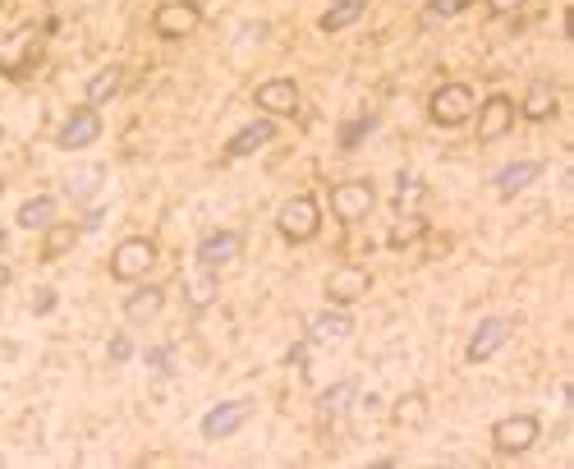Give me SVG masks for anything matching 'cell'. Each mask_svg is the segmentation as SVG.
<instances>
[{
  "label": "cell",
  "instance_id": "cell-25",
  "mask_svg": "<svg viewBox=\"0 0 574 469\" xmlns=\"http://www.w3.org/2000/svg\"><path fill=\"white\" fill-rule=\"evenodd\" d=\"M189 309H212L216 295H221V281H216L212 267H198V276H189Z\"/></svg>",
  "mask_w": 574,
  "mask_h": 469
},
{
  "label": "cell",
  "instance_id": "cell-9",
  "mask_svg": "<svg viewBox=\"0 0 574 469\" xmlns=\"http://www.w3.org/2000/svg\"><path fill=\"white\" fill-rule=\"evenodd\" d=\"M510 341V318H483L469 332V345H464V359L469 364H487L492 355H501Z\"/></svg>",
  "mask_w": 574,
  "mask_h": 469
},
{
  "label": "cell",
  "instance_id": "cell-19",
  "mask_svg": "<svg viewBox=\"0 0 574 469\" xmlns=\"http://www.w3.org/2000/svg\"><path fill=\"white\" fill-rule=\"evenodd\" d=\"M368 14V0H331L327 10H322V19H317V28L327 37L345 33V28H354V23Z\"/></svg>",
  "mask_w": 574,
  "mask_h": 469
},
{
  "label": "cell",
  "instance_id": "cell-2",
  "mask_svg": "<svg viewBox=\"0 0 574 469\" xmlns=\"http://www.w3.org/2000/svg\"><path fill=\"white\" fill-rule=\"evenodd\" d=\"M542 442V419L538 414H506L492 424V447L496 456H529Z\"/></svg>",
  "mask_w": 574,
  "mask_h": 469
},
{
  "label": "cell",
  "instance_id": "cell-5",
  "mask_svg": "<svg viewBox=\"0 0 574 469\" xmlns=\"http://www.w3.org/2000/svg\"><path fill=\"white\" fill-rule=\"evenodd\" d=\"M203 28V5L198 0H166L157 14H152V33L161 42H184Z\"/></svg>",
  "mask_w": 574,
  "mask_h": 469
},
{
  "label": "cell",
  "instance_id": "cell-33",
  "mask_svg": "<svg viewBox=\"0 0 574 469\" xmlns=\"http://www.w3.org/2000/svg\"><path fill=\"white\" fill-rule=\"evenodd\" d=\"M147 368H152V373H170V350H166V345L147 350Z\"/></svg>",
  "mask_w": 574,
  "mask_h": 469
},
{
  "label": "cell",
  "instance_id": "cell-24",
  "mask_svg": "<svg viewBox=\"0 0 574 469\" xmlns=\"http://www.w3.org/2000/svg\"><path fill=\"white\" fill-rule=\"evenodd\" d=\"M519 115H529V120H552L556 115V88L547 79H538L529 88V97H524V106H515Z\"/></svg>",
  "mask_w": 574,
  "mask_h": 469
},
{
  "label": "cell",
  "instance_id": "cell-30",
  "mask_svg": "<svg viewBox=\"0 0 574 469\" xmlns=\"http://www.w3.org/2000/svg\"><path fill=\"white\" fill-rule=\"evenodd\" d=\"M129 359H134V341H129V336H111V341H106V364L111 368H120V364H129Z\"/></svg>",
  "mask_w": 574,
  "mask_h": 469
},
{
  "label": "cell",
  "instance_id": "cell-35",
  "mask_svg": "<svg viewBox=\"0 0 574 469\" xmlns=\"http://www.w3.org/2000/svg\"><path fill=\"white\" fill-rule=\"evenodd\" d=\"M102 217H106V212H88V217H83V230H97V226H102Z\"/></svg>",
  "mask_w": 574,
  "mask_h": 469
},
{
  "label": "cell",
  "instance_id": "cell-1",
  "mask_svg": "<svg viewBox=\"0 0 574 469\" xmlns=\"http://www.w3.org/2000/svg\"><path fill=\"white\" fill-rule=\"evenodd\" d=\"M276 230H281L285 244H308L317 240V230H322V203L313 194H294L281 203L276 212Z\"/></svg>",
  "mask_w": 574,
  "mask_h": 469
},
{
  "label": "cell",
  "instance_id": "cell-31",
  "mask_svg": "<svg viewBox=\"0 0 574 469\" xmlns=\"http://www.w3.org/2000/svg\"><path fill=\"white\" fill-rule=\"evenodd\" d=\"M97 189H102V171H83V175L69 180V194H74V198H92Z\"/></svg>",
  "mask_w": 574,
  "mask_h": 469
},
{
  "label": "cell",
  "instance_id": "cell-13",
  "mask_svg": "<svg viewBox=\"0 0 574 469\" xmlns=\"http://www.w3.org/2000/svg\"><path fill=\"white\" fill-rule=\"evenodd\" d=\"M253 106H258V111H267L271 120H276V115H294L299 111V83L294 79H267V83H258V88H253Z\"/></svg>",
  "mask_w": 574,
  "mask_h": 469
},
{
  "label": "cell",
  "instance_id": "cell-28",
  "mask_svg": "<svg viewBox=\"0 0 574 469\" xmlns=\"http://www.w3.org/2000/svg\"><path fill=\"white\" fill-rule=\"evenodd\" d=\"M423 230H428V221L418 217V212H400V217H395V226H391V235H386V244H391V249H409V244H414Z\"/></svg>",
  "mask_w": 574,
  "mask_h": 469
},
{
  "label": "cell",
  "instance_id": "cell-11",
  "mask_svg": "<svg viewBox=\"0 0 574 469\" xmlns=\"http://www.w3.org/2000/svg\"><path fill=\"white\" fill-rule=\"evenodd\" d=\"M235 258H244V235H239V230H212V235L198 240V267L221 272V267H230Z\"/></svg>",
  "mask_w": 574,
  "mask_h": 469
},
{
  "label": "cell",
  "instance_id": "cell-6",
  "mask_svg": "<svg viewBox=\"0 0 574 469\" xmlns=\"http://www.w3.org/2000/svg\"><path fill=\"white\" fill-rule=\"evenodd\" d=\"M152 267H157V240L129 235V240L115 244V253H111V276L115 281H143Z\"/></svg>",
  "mask_w": 574,
  "mask_h": 469
},
{
  "label": "cell",
  "instance_id": "cell-23",
  "mask_svg": "<svg viewBox=\"0 0 574 469\" xmlns=\"http://www.w3.org/2000/svg\"><path fill=\"white\" fill-rule=\"evenodd\" d=\"M391 424H395V428L428 424V391H405V396L391 405Z\"/></svg>",
  "mask_w": 574,
  "mask_h": 469
},
{
  "label": "cell",
  "instance_id": "cell-20",
  "mask_svg": "<svg viewBox=\"0 0 574 469\" xmlns=\"http://www.w3.org/2000/svg\"><path fill=\"white\" fill-rule=\"evenodd\" d=\"M120 88H124V65H102L88 79V88H83V106H92V111H97V106H106Z\"/></svg>",
  "mask_w": 574,
  "mask_h": 469
},
{
  "label": "cell",
  "instance_id": "cell-34",
  "mask_svg": "<svg viewBox=\"0 0 574 469\" xmlns=\"http://www.w3.org/2000/svg\"><path fill=\"white\" fill-rule=\"evenodd\" d=\"M492 5V14H515V10H524L529 0H487Z\"/></svg>",
  "mask_w": 574,
  "mask_h": 469
},
{
  "label": "cell",
  "instance_id": "cell-10",
  "mask_svg": "<svg viewBox=\"0 0 574 469\" xmlns=\"http://www.w3.org/2000/svg\"><path fill=\"white\" fill-rule=\"evenodd\" d=\"M248 419V401H216L212 410L198 419V433L207 437V442H226V437H235L239 428H244Z\"/></svg>",
  "mask_w": 574,
  "mask_h": 469
},
{
  "label": "cell",
  "instance_id": "cell-32",
  "mask_svg": "<svg viewBox=\"0 0 574 469\" xmlns=\"http://www.w3.org/2000/svg\"><path fill=\"white\" fill-rule=\"evenodd\" d=\"M56 304H60V295H56V290H37V299H33V313H37V318H46V313H51V309H56Z\"/></svg>",
  "mask_w": 574,
  "mask_h": 469
},
{
  "label": "cell",
  "instance_id": "cell-17",
  "mask_svg": "<svg viewBox=\"0 0 574 469\" xmlns=\"http://www.w3.org/2000/svg\"><path fill=\"white\" fill-rule=\"evenodd\" d=\"M349 332H354V318H349L345 309L317 313V318L308 322V345H340Z\"/></svg>",
  "mask_w": 574,
  "mask_h": 469
},
{
  "label": "cell",
  "instance_id": "cell-21",
  "mask_svg": "<svg viewBox=\"0 0 574 469\" xmlns=\"http://www.w3.org/2000/svg\"><path fill=\"white\" fill-rule=\"evenodd\" d=\"M60 217V203L51 194H37V198H23L19 203V230H46L51 226V221Z\"/></svg>",
  "mask_w": 574,
  "mask_h": 469
},
{
  "label": "cell",
  "instance_id": "cell-18",
  "mask_svg": "<svg viewBox=\"0 0 574 469\" xmlns=\"http://www.w3.org/2000/svg\"><path fill=\"white\" fill-rule=\"evenodd\" d=\"M79 235H83V226H74V221H51V226L42 230V263H60L74 244H79Z\"/></svg>",
  "mask_w": 574,
  "mask_h": 469
},
{
  "label": "cell",
  "instance_id": "cell-4",
  "mask_svg": "<svg viewBox=\"0 0 574 469\" xmlns=\"http://www.w3.org/2000/svg\"><path fill=\"white\" fill-rule=\"evenodd\" d=\"M327 203L340 226H359V221L372 217V207H377V189H372L368 180H340V184H331Z\"/></svg>",
  "mask_w": 574,
  "mask_h": 469
},
{
  "label": "cell",
  "instance_id": "cell-22",
  "mask_svg": "<svg viewBox=\"0 0 574 469\" xmlns=\"http://www.w3.org/2000/svg\"><path fill=\"white\" fill-rule=\"evenodd\" d=\"M354 401H359V382L340 378V382H331V387L317 396V414H322V419H336V414H345Z\"/></svg>",
  "mask_w": 574,
  "mask_h": 469
},
{
  "label": "cell",
  "instance_id": "cell-3",
  "mask_svg": "<svg viewBox=\"0 0 574 469\" xmlns=\"http://www.w3.org/2000/svg\"><path fill=\"white\" fill-rule=\"evenodd\" d=\"M473 111H478V97H473L469 83H441L428 97L432 125H441V129H460L464 120H473Z\"/></svg>",
  "mask_w": 574,
  "mask_h": 469
},
{
  "label": "cell",
  "instance_id": "cell-36",
  "mask_svg": "<svg viewBox=\"0 0 574 469\" xmlns=\"http://www.w3.org/2000/svg\"><path fill=\"white\" fill-rule=\"evenodd\" d=\"M10 276H14V272H10V267H5V263H0V290L10 286Z\"/></svg>",
  "mask_w": 574,
  "mask_h": 469
},
{
  "label": "cell",
  "instance_id": "cell-12",
  "mask_svg": "<svg viewBox=\"0 0 574 469\" xmlns=\"http://www.w3.org/2000/svg\"><path fill=\"white\" fill-rule=\"evenodd\" d=\"M102 138V115L92 111V106H83V111H74L60 125V134H56V148L60 152H79V148H92Z\"/></svg>",
  "mask_w": 574,
  "mask_h": 469
},
{
  "label": "cell",
  "instance_id": "cell-15",
  "mask_svg": "<svg viewBox=\"0 0 574 469\" xmlns=\"http://www.w3.org/2000/svg\"><path fill=\"white\" fill-rule=\"evenodd\" d=\"M161 309H166V290H161V286H138L134 295H124V322H129V327H147V322H157Z\"/></svg>",
  "mask_w": 574,
  "mask_h": 469
},
{
  "label": "cell",
  "instance_id": "cell-29",
  "mask_svg": "<svg viewBox=\"0 0 574 469\" xmlns=\"http://www.w3.org/2000/svg\"><path fill=\"white\" fill-rule=\"evenodd\" d=\"M469 5H473V0H428L423 19H432V23H437V19H455V14H464Z\"/></svg>",
  "mask_w": 574,
  "mask_h": 469
},
{
  "label": "cell",
  "instance_id": "cell-7",
  "mask_svg": "<svg viewBox=\"0 0 574 469\" xmlns=\"http://www.w3.org/2000/svg\"><path fill=\"white\" fill-rule=\"evenodd\" d=\"M368 290H372V272H368V267H354V263L336 267V272L322 281V295H327L331 309H349V304H359Z\"/></svg>",
  "mask_w": 574,
  "mask_h": 469
},
{
  "label": "cell",
  "instance_id": "cell-8",
  "mask_svg": "<svg viewBox=\"0 0 574 469\" xmlns=\"http://www.w3.org/2000/svg\"><path fill=\"white\" fill-rule=\"evenodd\" d=\"M473 120H478V143H496V138H506L510 129H515L519 111L506 92H492V97L473 111Z\"/></svg>",
  "mask_w": 574,
  "mask_h": 469
},
{
  "label": "cell",
  "instance_id": "cell-27",
  "mask_svg": "<svg viewBox=\"0 0 574 469\" xmlns=\"http://www.w3.org/2000/svg\"><path fill=\"white\" fill-rule=\"evenodd\" d=\"M423 198H428V184L418 180L414 171H400V180H395V207H400V212H418Z\"/></svg>",
  "mask_w": 574,
  "mask_h": 469
},
{
  "label": "cell",
  "instance_id": "cell-26",
  "mask_svg": "<svg viewBox=\"0 0 574 469\" xmlns=\"http://www.w3.org/2000/svg\"><path fill=\"white\" fill-rule=\"evenodd\" d=\"M377 125H382V115H359V120H345V125H340V134H336L340 152L363 148V138L377 134Z\"/></svg>",
  "mask_w": 574,
  "mask_h": 469
},
{
  "label": "cell",
  "instance_id": "cell-14",
  "mask_svg": "<svg viewBox=\"0 0 574 469\" xmlns=\"http://www.w3.org/2000/svg\"><path fill=\"white\" fill-rule=\"evenodd\" d=\"M271 143H276V120L267 115V120H253V125L239 129V134L226 143V152H221V157H226V161H244V157H253V152L271 148Z\"/></svg>",
  "mask_w": 574,
  "mask_h": 469
},
{
  "label": "cell",
  "instance_id": "cell-16",
  "mask_svg": "<svg viewBox=\"0 0 574 469\" xmlns=\"http://www.w3.org/2000/svg\"><path fill=\"white\" fill-rule=\"evenodd\" d=\"M538 175H542V166L538 161H510V166H501L496 171V180H492V189H496V198H519L529 184H538Z\"/></svg>",
  "mask_w": 574,
  "mask_h": 469
}]
</instances>
